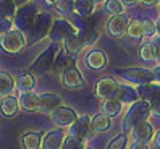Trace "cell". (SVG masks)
<instances>
[{
	"mask_svg": "<svg viewBox=\"0 0 160 149\" xmlns=\"http://www.w3.org/2000/svg\"><path fill=\"white\" fill-rule=\"evenodd\" d=\"M149 117H150L149 102H146L142 99L133 102V104L128 107L126 114L123 117V123H121V126H123V133H129L136 125L146 122Z\"/></svg>",
	"mask_w": 160,
	"mask_h": 149,
	"instance_id": "obj_1",
	"label": "cell"
},
{
	"mask_svg": "<svg viewBox=\"0 0 160 149\" xmlns=\"http://www.w3.org/2000/svg\"><path fill=\"white\" fill-rule=\"evenodd\" d=\"M37 7L34 3H24L21 5L20 8H16V13H15V29L18 31H21L23 34H29L31 31V28L34 24V20H36V16H37Z\"/></svg>",
	"mask_w": 160,
	"mask_h": 149,
	"instance_id": "obj_2",
	"label": "cell"
},
{
	"mask_svg": "<svg viewBox=\"0 0 160 149\" xmlns=\"http://www.w3.org/2000/svg\"><path fill=\"white\" fill-rule=\"evenodd\" d=\"M58 47L55 44L49 45L39 57H37L32 65L29 67V71L31 73H36V74H39V76H42V74H47L49 71H52L53 68V62H55V57H57V54H58Z\"/></svg>",
	"mask_w": 160,
	"mask_h": 149,
	"instance_id": "obj_3",
	"label": "cell"
},
{
	"mask_svg": "<svg viewBox=\"0 0 160 149\" xmlns=\"http://www.w3.org/2000/svg\"><path fill=\"white\" fill-rule=\"evenodd\" d=\"M115 74L121 80L128 81L129 85H138V86L155 81L152 70H147V68H117Z\"/></svg>",
	"mask_w": 160,
	"mask_h": 149,
	"instance_id": "obj_4",
	"label": "cell"
},
{
	"mask_svg": "<svg viewBox=\"0 0 160 149\" xmlns=\"http://www.w3.org/2000/svg\"><path fill=\"white\" fill-rule=\"evenodd\" d=\"M26 45V34L21 31L13 29L8 31L7 34L0 36V47H2L7 54H18L24 49Z\"/></svg>",
	"mask_w": 160,
	"mask_h": 149,
	"instance_id": "obj_5",
	"label": "cell"
},
{
	"mask_svg": "<svg viewBox=\"0 0 160 149\" xmlns=\"http://www.w3.org/2000/svg\"><path fill=\"white\" fill-rule=\"evenodd\" d=\"M52 23H53V18H52V15L49 12H39V13H37L36 20H34V24H32L31 31H29L31 41L32 42L41 41L44 36L49 34Z\"/></svg>",
	"mask_w": 160,
	"mask_h": 149,
	"instance_id": "obj_6",
	"label": "cell"
},
{
	"mask_svg": "<svg viewBox=\"0 0 160 149\" xmlns=\"http://www.w3.org/2000/svg\"><path fill=\"white\" fill-rule=\"evenodd\" d=\"M74 33H76V28L73 26L71 21L58 18V20H53L50 31H49V37L52 42L57 44V42H63L65 37H68L70 34H74Z\"/></svg>",
	"mask_w": 160,
	"mask_h": 149,
	"instance_id": "obj_7",
	"label": "cell"
},
{
	"mask_svg": "<svg viewBox=\"0 0 160 149\" xmlns=\"http://www.w3.org/2000/svg\"><path fill=\"white\" fill-rule=\"evenodd\" d=\"M70 135L82 139V141H88V139L94 135L92 126H91V117L89 115H78L76 120L70 125Z\"/></svg>",
	"mask_w": 160,
	"mask_h": 149,
	"instance_id": "obj_8",
	"label": "cell"
},
{
	"mask_svg": "<svg viewBox=\"0 0 160 149\" xmlns=\"http://www.w3.org/2000/svg\"><path fill=\"white\" fill-rule=\"evenodd\" d=\"M128 23H129V18L125 13H120V15H112L110 20L107 23V33L115 37V39H121L123 36H126V29H128Z\"/></svg>",
	"mask_w": 160,
	"mask_h": 149,
	"instance_id": "obj_9",
	"label": "cell"
},
{
	"mask_svg": "<svg viewBox=\"0 0 160 149\" xmlns=\"http://www.w3.org/2000/svg\"><path fill=\"white\" fill-rule=\"evenodd\" d=\"M60 80H62V85L68 89L79 91L84 88V76L76 67H71L68 70H65L63 73H60Z\"/></svg>",
	"mask_w": 160,
	"mask_h": 149,
	"instance_id": "obj_10",
	"label": "cell"
},
{
	"mask_svg": "<svg viewBox=\"0 0 160 149\" xmlns=\"http://www.w3.org/2000/svg\"><path fill=\"white\" fill-rule=\"evenodd\" d=\"M50 117H52V122L57 126L65 128V126H70L76 120L78 114L68 105H58L53 112H50Z\"/></svg>",
	"mask_w": 160,
	"mask_h": 149,
	"instance_id": "obj_11",
	"label": "cell"
},
{
	"mask_svg": "<svg viewBox=\"0 0 160 149\" xmlns=\"http://www.w3.org/2000/svg\"><path fill=\"white\" fill-rule=\"evenodd\" d=\"M118 81L113 78H103L97 83L96 86V94L100 99H115L118 94Z\"/></svg>",
	"mask_w": 160,
	"mask_h": 149,
	"instance_id": "obj_12",
	"label": "cell"
},
{
	"mask_svg": "<svg viewBox=\"0 0 160 149\" xmlns=\"http://www.w3.org/2000/svg\"><path fill=\"white\" fill-rule=\"evenodd\" d=\"M67 136L63 128H55L47 131L45 135H42V143H41V149H60L63 144V139Z\"/></svg>",
	"mask_w": 160,
	"mask_h": 149,
	"instance_id": "obj_13",
	"label": "cell"
},
{
	"mask_svg": "<svg viewBox=\"0 0 160 149\" xmlns=\"http://www.w3.org/2000/svg\"><path fill=\"white\" fill-rule=\"evenodd\" d=\"M129 133H131V136H133V139H134L136 143L147 144L149 141H152V138H154V126L146 120V122L136 125Z\"/></svg>",
	"mask_w": 160,
	"mask_h": 149,
	"instance_id": "obj_14",
	"label": "cell"
},
{
	"mask_svg": "<svg viewBox=\"0 0 160 149\" xmlns=\"http://www.w3.org/2000/svg\"><path fill=\"white\" fill-rule=\"evenodd\" d=\"M58 105H62V97L55 92H44L39 96V110L50 114L57 109Z\"/></svg>",
	"mask_w": 160,
	"mask_h": 149,
	"instance_id": "obj_15",
	"label": "cell"
},
{
	"mask_svg": "<svg viewBox=\"0 0 160 149\" xmlns=\"http://www.w3.org/2000/svg\"><path fill=\"white\" fill-rule=\"evenodd\" d=\"M107 63H108L107 54L102 52V50L92 49L86 55V65H88L91 70H102V68L107 67Z\"/></svg>",
	"mask_w": 160,
	"mask_h": 149,
	"instance_id": "obj_16",
	"label": "cell"
},
{
	"mask_svg": "<svg viewBox=\"0 0 160 149\" xmlns=\"http://www.w3.org/2000/svg\"><path fill=\"white\" fill-rule=\"evenodd\" d=\"M136 91H138L139 99H142L146 102H150V100L160 97V85H158V83H155V81L146 83V85H141V86L136 88Z\"/></svg>",
	"mask_w": 160,
	"mask_h": 149,
	"instance_id": "obj_17",
	"label": "cell"
},
{
	"mask_svg": "<svg viewBox=\"0 0 160 149\" xmlns=\"http://www.w3.org/2000/svg\"><path fill=\"white\" fill-rule=\"evenodd\" d=\"M18 104H20V107L24 109L26 112L39 110V94H36L34 91L21 92L20 97H18Z\"/></svg>",
	"mask_w": 160,
	"mask_h": 149,
	"instance_id": "obj_18",
	"label": "cell"
},
{
	"mask_svg": "<svg viewBox=\"0 0 160 149\" xmlns=\"http://www.w3.org/2000/svg\"><path fill=\"white\" fill-rule=\"evenodd\" d=\"M74 67V59H73V55H70L68 52H65L63 49L58 50L57 54V57H55V62H53V68L57 73H63L65 70H68Z\"/></svg>",
	"mask_w": 160,
	"mask_h": 149,
	"instance_id": "obj_19",
	"label": "cell"
},
{
	"mask_svg": "<svg viewBox=\"0 0 160 149\" xmlns=\"http://www.w3.org/2000/svg\"><path fill=\"white\" fill-rule=\"evenodd\" d=\"M91 126H92V131L94 133H105L112 128V118L105 114H96L91 118Z\"/></svg>",
	"mask_w": 160,
	"mask_h": 149,
	"instance_id": "obj_20",
	"label": "cell"
},
{
	"mask_svg": "<svg viewBox=\"0 0 160 149\" xmlns=\"http://www.w3.org/2000/svg\"><path fill=\"white\" fill-rule=\"evenodd\" d=\"M115 99H118L121 104H128V105H131L133 102L139 100V96H138L136 88L129 86V85H120V88H118V94H117Z\"/></svg>",
	"mask_w": 160,
	"mask_h": 149,
	"instance_id": "obj_21",
	"label": "cell"
},
{
	"mask_svg": "<svg viewBox=\"0 0 160 149\" xmlns=\"http://www.w3.org/2000/svg\"><path fill=\"white\" fill-rule=\"evenodd\" d=\"M23 149H41L42 133L41 131H26L20 138Z\"/></svg>",
	"mask_w": 160,
	"mask_h": 149,
	"instance_id": "obj_22",
	"label": "cell"
},
{
	"mask_svg": "<svg viewBox=\"0 0 160 149\" xmlns=\"http://www.w3.org/2000/svg\"><path fill=\"white\" fill-rule=\"evenodd\" d=\"M121 110H123V104L118 99H102V104H100L102 114L113 118V117H118L121 114Z\"/></svg>",
	"mask_w": 160,
	"mask_h": 149,
	"instance_id": "obj_23",
	"label": "cell"
},
{
	"mask_svg": "<svg viewBox=\"0 0 160 149\" xmlns=\"http://www.w3.org/2000/svg\"><path fill=\"white\" fill-rule=\"evenodd\" d=\"M15 86L20 89L21 92H26V91H32L34 86H36V78L31 71H21L20 74L16 76L15 80Z\"/></svg>",
	"mask_w": 160,
	"mask_h": 149,
	"instance_id": "obj_24",
	"label": "cell"
},
{
	"mask_svg": "<svg viewBox=\"0 0 160 149\" xmlns=\"http://www.w3.org/2000/svg\"><path fill=\"white\" fill-rule=\"evenodd\" d=\"M20 110V104H18V99L15 96H5L0 102V112L5 115V117H15Z\"/></svg>",
	"mask_w": 160,
	"mask_h": 149,
	"instance_id": "obj_25",
	"label": "cell"
},
{
	"mask_svg": "<svg viewBox=\"0 0 160 149\" xmlns=\"http://www.w3.org/2000/svg\"><path fill=\"white\" fill-rule=\"evenodd\" d=\"M15 89V78L8 71L0 70V97L10 96Z\"/></svg>",
	"mask_w": 160,
	"mask_h": 149,
	"instance_id": "obj_26",
	"label": "cell"
},
{
	"mask_svg": "<svg viewBox=\"0 0 160 149\" xmlns=\"http://www.w3.org/2000/svg\"><path fill=\"white\" fill-rule=\"evenodd\" d=\"M82 42L81 39L78 37V34L74 33V34H70L68 37H65V41H63V50L65 52H68L70 55H74V54H79L82 50Z\"/></svg>",
	"mask_w": 160,
	"mask_h": 149,
	"instance_id": "obj_27",
	"label": "cell"
},
{
	"mask_svg": "<svg viewBox=\"0 0 160 149\" xmlns=\"http://www.w3.org/2000/svg\"><path fill=\"white\" fill-rule=\"evenodd\" d=\"M78 37L81 39L84 47H89V45H94L99 39V33L96 31V28H82V29L76 31Z\"/></svg>",
	"mask_w": 160,
	"mask_h": 149,
	"instance_id": "obj_28",
	"label": "cell"
},
{
	"mask_svg": "<svg viewBox=\"0 0 160 149\" xmlns=\"http://www.w3.org/2000/svg\"><path fill=\"white\" fill-rule=\"evenodd\" d=\"M96 3L92 0H74V12L81 18H89L94 15Z\"/></svg>",
	"mask_w": 160,
	"mask_h": 149,
	"instance_id": "obj_29",
	"label": "cell"
},
{
	"mask_svg": "<svg viewBox=\"0 0 160 149\" xmlns=\"http://www.w3.org/2000/svg\"><path fill=\"white\" fill-rule=\"evenodd\" d=\"M16 5L13 0H0V16L2 18H8L13 20V16L16 13Z\"/></svg>",
	"mask_w": 160,
	"mask_h": 149,
	"instance_id": "obj_30",
	"label": "cell"
},
{
	"mask_svg": "<svg viewBox=\"0 0 160 149\" xmlns=\"http://www.w3.org/2000/svg\"><path fill=\"white\" fill-rule=\"evenodd\" d=\"M126 34L133 39H139L142 37L144 33H142V20H131L128 23V29H126Z\"/></svg>",
	"mask_w": 160,
	"mask_h": 149,
	"instance_id": "obj_31",
	"label": "cell"
},
{
	"mask_svg": "<svg viewBox=\"0 0 160 149\" xmlns=\"http://www.w3.org/2000/svg\"><path fill=\"white\" fill-rule=\"evenodd\" d=\"M84 147H86V141L78 139V138H74L71 135H67L60 149H84Z\"/></svg>",
	"mask_w": 160,
	"mask_h": 149,
	"instance_id": "obj_32",
	"label": "cell"
},
{
	"mask_svg": "<svg viewBox=\"0 0 160 149\" xmlns=\"http://www.w3.org/2000/svg\"><path fill=\"white\" fill-rule=\"evenodd\" d=\"M126 146H128V135L121 133L110 139V143L107 144V149H126Z\"/></svg>",
	"mask_w": 160,
	"mask_h": 149,
	"instance_id": "obj_33",
	"label": "cell"
},
{
	"mask_svg": "<svg viewBox=\"0 0 160 149\" xmlns=\"http://www.w3.org/2000/svg\"><path fill=\"white\" fill-rule=\"evenodd\" d=\"M139 57L146 60V62H152L155 60V55H154V47H152V42H144L139 49Z\"/></svg>",
	"mask_w": 160,
	"mask_h": 149,
	"instance_id": "obj_34",
	"label": "cell"
},
{
	"mask_svg": "<svg viewBox=\"0 0 160 149\" xmlns=\"http://www.w3.org/2000/svg\"><path fill=\"white\" fill-rule=\"evenodd\" d=\"M105 10L110 15H120L125 12V7L121 5L120 0H105Z\"/></svg>",
	"mask_w": 160,
	"mask_h": 149,
	"instance_id": "obj_35",
	"label": "cell"
},
{
	"mask_svg": "<svg viewBox=\"0 0 160 149\" xmlns=\"http://www.w3.org/2000/svg\"><path fill=\"white\" fill-rule=\"evenodd\" d=\"M55 8H57L58 13L68 15L74 10V0H58V2L55 3Z\"/></svg>",
	"mask_w": 160,
	"mask_h": 149,
	"instance_id": "obj_36",
	"label": "cell"
},
{
	"mask_svg": "<svg viewBox=\"0 0 160 149\" xmlns=\"http://www.w3.org/2000/svg\"><path fill=\"white\" fill-rule=\"evenodd\" d=\"M142 33L144 36H155V23L149 18L142 20Z\"/></svg>",
	"mask_w": 160,
	"mask_h": 149,
	"instance_id": "obj_37",
	"label": "cell"
},
{
	"mask_svg": "<svg viewBox=\"0 0 160 149\" xmlns=\"http://www.w3.org/2000/svg\"><path fill=\"white\" fill-rule=\"evenodd\" d=\"M13 29V20H8V18H2L0 16V36L7 34L8 31Z\"/></svg>",
	"mask_w": 160,
	"mask_h": 149,
	"instance_id": "obj_38",
	"label": "cell"
},
{
	"mask_svg": "<svg viewBox=\"0 0 160 149\" xmlns=\"http://www.w3.org/2000/svg\"><path fill=\"white\" fill-rule=\"evenodd\" d=\"M149 110H150V115L160 117V97L149 102Z\"/></svg>",
	"mask_w": 160,
	"mask_h": 149,
	"instance_id": "obj_39",
	"label": "cell"
},
{
	"mask_svg": "<svg viewBox=\"0 0 160 149\" xmlns=\"http://www.w3.org/2000/svg\"><path fill=\"white\" fill-rule=\"evenodd\" d=\"M129 149H149V146L147 144H144V143H133V144H131L129 146Z\"/></svg>",
	"mask_w": 160,
	"mask_h": 149,
	"instance_id": "obj_40",
	"label": "cell"
},
{
	"mask_svg": "<svg viewBox=\"0 0 160 149\" xmlns=\"http://www.w3.org/2000/svg\"><path fill=\"white\" fill-rule=\"evenodd\" d=\"M152 73H154V78H155V83H158L160 85V65H157V67L152 70Z\"/></svg>",
	"mask_w": 160,
	"mask_h": 149,
	"instance_id": "obj_41",
	"label": "cell"
},
{
	"mask_svg": "<svg viewBox=\"0 0 160 149\" xmlns=\"http://www.w3.org/2000/svg\"><path fill=\"white\" fill-rule=\"evenodd\" d=\"M120 2L123 7H133V5L138 3V0H120Z\"/></svg>",
	"mask_w": 160,
	"mask_h": 149,
	"instance_id": "obj_42",
	"label": "cell"
},
{
	"mask_svg": "<svg viewBox=\"0 0 160 149\" xmlns=\"http://www.w3.org/2000/svg\"><path fill=\"white\" fill-rule=\"evenodd\" d=\"M138 2H142L146 5H158L160 0H138Z\"/></svg>",
	"mask_w": 160,
	"mask_h": 149,
	"instance_id": "obj_43",
	"label": "cell"
},
{
	"mask_svg": "<svg viewBox=\"0 0 160 149\" xmlns=\"http://www.w3.org/2000/svg\"><path fill=\"white\" fill-rule=\"evenodd\" d=\"M155 34H157V37L160 39V18L157 20V23H155Z\"/></svg>",
	"mask_w": 160,
	"mask_h": 149,
	"instance_id": "obj_44",
	"label": "cell"
},
{
	"mask_svg": "<svg viewBox=\"0 0 160 149\" xmlns=\"http://www.w3.org/2000/svg\"><path fill=\"white\" fill-rule=\"evenodd\" d=\"M155 146L160 149V130H158V131L155 133Z\"/></svg>",
	"mask_w": 160,
	"mask_h": 149,
	"instance_id": "obj_45",
	"label": "cell"
},
{
	"mask_svg": "<svg viewBox=\"0 0 160 149\" xmlns=\"http://www.w3.org/2000/svg\"><path fill=\"white\" fill-rule=\"evenodd\" d=\"M13 2H15V5H16V7H21V5L28 3V2H29V0H13Z\"/></svg>",
	"mask_w": 160,
	"mask_h": 149,
	"instance_id": "obj_46",
	"label": "cell"
},
{
	"mask_svg": "<svg viewBox=\"0 0 160 149\" xmlns=\"http://www.w3.org/2000/svg\"><path fill=\"white\" fill-rule=\"evenodd\" d=\"M57 2H58V0H45V3H49V5H55Z\"/></svg>",
	"mask_w": 160,
	"mask_h": 149,
	"instance_id": "obj_47",
	"label": "cell"
},
{
	"mask_svg": "<svg viewBox=\"0 0 160 149\" xmlns=\"http://www.w3.org/2000/svg\"><path fill=\"white\" fill-rule=\"evenodd\" d=\"M94 3H102V2H105V0H92Z\"/></svg>",
	"mask_w": 160,
	"mask_h": 149,
	"instance_id": "obj_48",
	"label": "cell"
},
{
	"mask_svg": "<svg viewBox=\"0 0 160 149\" xmlns=\"http://www.w3.org/2000/svg\"><path fill=\"white\" fill-rule=\"evenodd\" d=\"M84 149H94V147H89V146H86V147H84Z\"/></svg>",
	"mask_w": 160,
	"mask_h": 149,
	"instance_id": "obj_49",
	"label": "cell"
},
{
	"mask_svg": "<svg viewBox=\"0 0 160 149\" xmlns=\"http://www.w3.org/2000/svg\"><path fill=\"white\" fill-rule=\"evenodd\" d=\"M158 13H160V2H158Z\"/></svg>",
	"mask_w": 160,
	"mask_h": 149,
	"instance_id": "obj_50",
	"label": "cell"
}]
</instances>
